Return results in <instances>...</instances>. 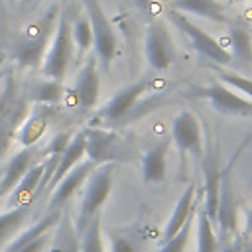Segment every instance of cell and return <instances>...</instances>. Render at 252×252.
Here are the masks:
<instances>
[{"mask_svg":"<svg viewBox=\"0 0 252 252\" xmlns=\"http://www.w3.org/2000/svg\"><path fill=\"white\" fill-rule=\"evenodd\" d=\"M61 8L59 4H51L43 16H37L35 20L28 22L20 33L16 35L12 43V59L20 67L37 69L39 63H43V57L47 53V47L51 43V37L57 28Z\"/></svg>","mask_w":252,"mask_h":252,"instance_id":"1","label":"cell"},{"mask_svg":"<svg viewBox=\"0 0 252 252\" xmlns=\"http://www.w3.org/2000/svg\"><path fill=\"white\" fill-rule=\"evenodd\" d=\"M169 8L181 14H193L219 24H228L226 8L220 0H169Z\"/></svg>","mask_w":252,"mask_h":252,"instance_id":"19","label":"cell"},{"mask_svg":"<svg viewBox=\"0 0 252 252\" xmlns=\"http://www.w3.org/2000/svg\"><path fill=\"white\" fill-rule=\"evenodd\" d=\"M51 108L53 106L41 104L37 110H30V114L26 116V120L22 122V126L16 132V142L22 148H35V144L39 142V138L43 136V132L47 128Z\"/></svg>","mask_w":252,"mask_h":252,"instance_id":"18","label":"cell"},{"mask_svg":"<svg viewBox=\"0 0 252 252\" xmlns=\"http://www.w3.org/2000/svg\"><path fill=\"white\" fill-rule=\"evenodd\" d=\"M28 98L37 102V104H47V106H55L57 102L63 100L65 96V87L61 81H53V79H45V81H37L33 83L28 91H26Z\"/></svg>","mask_w":252,"mask_h":252,"instance_id":"27","label":"cell"},{"mask_svg":"<svg viewBox=\"0 0 252 252\" xmlns=\"http://www.w3.org/2000/svg\"><path fill=\"white\" fill-rule=\"evenodd\" d=\"M193 98H205L222 116H252V100L240 96L236 91L220 81H213L201 87H193L189 93Z\"/></svg>","mask_w":252,"mask_h":252,"instance_id":"7","label":"cell"},{"mask_svg":"<svg viewBox=\"0 0 252 252\" xmlns=\"http://www.w3.org/2000/svg\"><path fill=\"white\" fill-rule=\"evenodd\" d=\"M217 252H242V234H234L230 238L219 240Z\"/></svg>","mask_w":252,"mask_h":252,"instance_id":"36","label":"cell"},{"mask_svg":"<svg viewBox=\"0 0 252 252\" xmlns=\"http://www.w3.org/2000/svg\"><path fill=\"white\" fill-rule=\"evenodd\" d=\"M242 252H252V238L242 232Z\"/></svg>","mask_w":252,"mask_h":252,"instance_id":"40","label":"cell"},{"mask_svg":"<svg viewBox=\"0 0 252 252\" xmlns=\"http://www.w3.org/2000/svg\"><path fill=\"white\" fill-rule=\"evenodd\" d=\"M169 150V140L163 138L158 144H154L148 152L142 156V177L146 183H161L165 181V156Z\"/></svg>","mask_w":252,"mask_h":252,"instance_id":"20","label":"cell"},{"mask_svg":"<svg viewBox=\"0 0 252 252\" xmlns=\"http://www.w3.org/2000/svg\"><path fill=\"white\" fill-rule=\"evenodd\" d=\"M61 213H63V209H61V211H47V215H45L43 219H39L37 222H33V224H32L30 228H26L24 232H18V234L12 238V242H10L2 252H18V250H22L28 242H32V240H35V238L47 234L53 226H57V222H59V219H61Z\"/></svg>","mask_w":252,"mask_h":252,"instance_id":"23","label":"cell"},{"mask_svg":"<svg viewBox=\"0 0 252 252\" xmlns=\"http://www.w3.org/2000/svg\"><path fill=\"white\" fill-rule=\"evenodd\" d=\"M132 4H134L138 10H142V12H150V10L154 8L156 0H132Z\"/></svg>","mask_w":252,"mask_h":252,"instance_id":"38","label":"cell"},{"mask_svg":"<svg viewBox=\"0 0 252 252\" xmlns=\"http://www.w3.org/2000/svg\"><path fill=\"white\" fill-rule=\"evenodd\" d=\"M248 142H252V136H248L238 148L236 152L230 156L228 165L224 169H220V187H219V207H217V220L215 224L219 226L217 238H230L236 232V224H238V203H236V195H234V187H232V169L234 163L238 159V156L244 152V148L248 146Z\"/></svg>","mask_w":252,"mask_h":252,"instance_id":"4","label":"cell"},{"mask_svg":"<svg viewBox=\"0 0 252 252\" xmlns=\"http://www.w3.org/2000/svg\"><path fill=\"white\" fill-rule=\"evenodd\" d=\"M244 234L250 236L252 234V209L246 211V220H244Z\"/></svg>","mask_w":252,"mask_h":252,"instance_id":"39","label":"cell"},{"mask_svg":"<svg viewBox=\"0 0 252 252\" xmlns=\"http://www.w3.org/2000/svg\"><path fill=\"white\" fill-rule=\"evenodd\" d=\"M16 93H18V87H16V81H14V77L12 75H8V81H6V87H4V91L0 93V118L6 114V110H8V106H10V102H12V98L16 96Z\"/></svg>","mask_w":252,"mask_h":252,"instance_id":"35","label":"cell"},{"mask_svg":"<svg viewBox=\"0 0 252 252\" xmlns=\"http://www.w3.org/2000/svg\"><path fill=\"white\" fill-rule=\"evenodd\" d=\"M33 2H35V0H20V4H22L24 8H26V6H32Z\"/></svg>","mask_w":252,"mask_h":252,"instance_id":"41","label":"cell"},{"mask_svg":"<svg viewBox=\"0 0 252 252\" xmlns=\"http://www.w3.org/2000/svg\"><path fill=\"white\" fill-rule=\"evenodd\" d=\"M4 61H6V53H4V51H0V67L4 65Z\"/></svg>","mask_w":252,"mask_h":252,"instance_id":"42","label":"cell"},{"mask_svg":"<svg viewBox=\"0 0 252 252\" xmlns=\"http://www.w3.org/2000/svg\"><path fill=\"white\" fill-rule=\"evenodd\" d=\"M30 114V98L26 93H16L6 114L0 118V159L8 154L12 142H16V132Z\"/></svg>","mask_w":252,"mask_h":252,"instance_id":"14","label":"cell"},{"mask_svg":"<svg viewBox=\"0 0 252 252\" xmlns=\"http://www.w3.org/2000/svg\"><path fill=\"white\" fill-rule=\"evenodd\" d=\"M83 6L87 12L85 16L93 30V53L96 55L98 65H102V69L108 71L112 59L116 57V47H118L116 32L98 0H83Z\"/></svg>","mask_w":252,"mask_h":252,"instance_id":"6","label":"cell"},{"mask_svg":"<svg viewBox=\"0 0 252 252\" xmlns=\"http://www.w3.org/2000/svg\"><path fill=\"white\" fill-rule=\"evenodd\" d=\"M152 81L148 77L124 87L122 91H118L96 114H94V120L98 122V128H106V126H112V124H118L122 122L124 118L130 116L134 104L146 94V91L150 89Z\"/></svg>","mask_w":252,"mask_h":252,"instance_id":"9","label":"cell"},{"mask_svg":"<svg viewBox=\"0 0 252 252\" xmlns=\"http://www.w3.org/2000/svg\"><path fill=\"white\" fill-rule=\"evenodd\" d=\"M195 217H197V213H193V215L189 217V220L183 224V228H181L173 238H169V240L163 242V246L159 248V252H185L187 242H189V238H191V228H193Z\"/></svg>","mask_w":252,"mask_h":252,"instance_id":"32","label":"cell"},{"mask_svg":"<svg viewBox=\"0 0 252 252\" xmlns=\"http://www.w3.org/2000/svg\"><path fill=\"white\" fill-rule=\"evenodd\" d=\"M63 2H67V0H63Z\"/></svg>","mask_w":252,"mask_h":252,"instance_id":"46","label":"cell"},{"mask_svg":"<svg viewBox=\"0 0 252 252\" xmlns=\"http://www.w3.org/2000/svg\"><path fill=\"white\" fill-rule=\"evenodd\" d=\"M228 43H230V61L252 67V35L244 26L230 24Z\"/></svg>","mask_w":252,"mask_h":252,"instance_id":"25","label":"cell"},{"mask_svg":"<svg viewBox=\"0 0 252 252\" xmlns=\"http://www.w3.org/2000/svg\"><path fill=\"white\" fill-rule=\"evenodd\" d=\"M4 4H6V0H0V14H4Z\"/></svg>","mask_w":252,"mask_h":252,"instance_id":"43","label":"cell"},{"mask_svg":"<svg viewBox=\"0 0 252 252\" xmlns=\"http://www.w3.org/2000/svg\"><path fill=\"white\" fill-rule=\"evenodd\" d=\"M114 167H116V163H102V165H96L94 171L89 175L87 185H85V193H83V199L79 205L77 220H75V228H77L79 236L89 226L93 217L98 215L102 205L106 203L110 189H112Z\"/></svg>","mask_w":252,"mask_h":252,"instance_id":"2","label":"cell"},{"mask_svg":"<svg viewBox=\"0 0 252 252\" xmlns=\"http://www.w3.org/2000/svg\"><path fill=\"white\" fill-rule=\"evenodd\" d=\"M232 2H246V0H232Z\"/></svg>","mask_w":252,"mask_h":252,"instance_id":"44","label":"cell"},{"mask_svg":"<svg viewBox=\"0 0 252 252\" xmlns=\"http://www.w3.org/2000/svg\"><path fill=\"white\" fill-rule=\"evenodd\" d=\"M71 138H73V134H71L69 130L59 132V134H57V136H53V138H51V142L47 144L45 154H47V156H61V154H63V150L67 148V144L71 142Z\"/></svg>","mask_w":252,"mask_h":252,"instance_id":"34","label":"cell"},{"mask_svg":"<svg viewBox=\"0 0 252 252\" xmlns=\"http://www.w3.org/2000/svg\"><path fill=\"white\" fill-rule=\"evenodd\" d=\"M0 203H2V197H0Z\"/></svg>","mask_w":252,"mask_h":252,"instance_id":"45","label":"cell"},{"mask_svg":"<svg viewBox=\"0 0 252 252\" xmlns=\"http://www.w3.org/2000/svg\"><path fill=\"white\" fill-rule=\"evenodd\" d=\"M83 132L87 140V159H91L94 165L122 163L134 158L132 146L118 132L98 126H87Z\"/></svg>","mask_w":252,"mask_h":252,"instance_id":"3","label":"cell"},{"mask_svg":"<svg viewBox=\"0 0 252 252\" xmlns=\"http://www.w3.org/2000/svg\"><path fill=\"white\" fill-rule=\"evenodd\" d=\"M33 156H35V148H22L20 152H16L12 156V159L8 161L6 169L0 175V197H8L14 191V187L20 183V179L32 167Z\"/></svg>","mask_w":252,"mask_h":252,"instance_id":"17","label":"cell"},{"mask_svg":"<svg viewBox=\"0 0 252 252\" xmlns=\"http://www.w3.org/2000/svg\"><path fill=\"white\" fill-rule=\"evenodd\" d=\"M94 167H96V165H94L91 159L79 161V163L55 185V189L51 191L47 211H61L63 207H67V203L71 201V197L87 183V179H89V175L94 171Z\"/></svg>","mask_w":252,"mask_h":252,"instance_id":"12","label":"cell"},{"mask_svg":"<svg viewBox=\"0 0 252 252\" xmlns=\"http://www.w3.org/2000/svg\"><path fill=\"white\" fill-rule=\"evenodd\" d=\"M49 242H51V236H49V234H43V236H39V238H35V240H32V242H28V244H26L22 250H18V252H43Z\"/></svg>","mask_w":252,"mask_h":252,"instance_id":"37","label":"cell"},{"mask_svg":"<svg viewBox=\"0 0 252 252\" xmlns=\"http://www.w3.org/2000/svg\"><path fill=\"white\" fill-rule=\"evenodd\" d=\"M85 156H87V140H85V132L79 130V132L73 134L71 142L67 144V148L63 150V154L59 156V161H57L55 171H53V175H51V179H49V185H47L49 191H53L55 185H57L79 161L85 159Z\"/></svg>","mask_w":252,"mask_h":252,"instance_id":"16","label":"cell"},{"mask_svg":"<svg viewBox=\"0 0 252 252\" xmlns=\"http://www.w3.org/2000/svg\"><path fill=\"white\" fill-rule=\"evenodd\" d=\"M98 93H100V73H98V61L96 55L91 53L87 57V61L83 63L77 79H75V87H73V94L77 104L83 110H91L96 100H98Z\"/></svg>","mask_w":252,"mask_h":252,"instance_id":"13","label":"cell"},{"mask_svg":"<svg viewBox=\"0 0 252 252\" xmlns=\"http://www.w3.org/2000/svg\"><path fill=\"white\" fill-rule=\"evenodd\" d=\"M165 2H169V0H165Z\"/></svg>","mask_w":252,"mask_h":252,"instance_id":"47","label":"cell"},{"mask_svg":"<svg viewBox=\"0 0 252 252\" xmlns=\"http://www.w3.org/2000/svg\"><path fill=\"white\" fill-rule=\"evenodd\" d=\"M79 250L81 252H104L102 246V230H100V213L93 217L89 226L79 236Z\"/></svg>","mask_w":252,"mask_h":252,"instance_id":"30","label":"cell"},{"mask_svg":"<svg viewBox=\"0 0 252 252\" xmlns=\"http://www.w3.org/2000/svg\"><path fill=\"white\" fill-rule=\"evenodd\" d=\"M32 215V203L30 205H20V207H12L10 211L0 215V246L8 240H12L20 228L28 222Z\"/></svg>","mask_w":252,"mask_h":252,"instance_id":"26","label":"cell"},{"mask_svg":"<svg viewBox=\"0 0 252 252\" xmlns=\"http://www.w3.org/2000/svg\"><path fill=\"white\" fill-rule=\"evenodd\" d=\"M71 33H73V41L77 47V57H79V61H83L87 57V53L93 49V30H91L87 16L75 18V22L71 24Z\"/></svg>","mask_w":252,"mask_h":252,"instance_id":"29","label":"cell"},{"mask_svg":"<svg viewBox=\"0 0 252 252\" xmlns=\"http://www.w3.org/2000/svg\"><path fill=\"white\" fill-rule=\"evenodd\" d=\"M110 252H140V250L130 236L110 232Z\"/></svg>","mask_w":252,"mask_h":252,"instance_id":"33","label":"cell"},{"mask_svg":"<svg viewBox=\"0 0 252 252\" xmlns=\"http://www.w3.org/2000/svg\"><path fill=\"white\" fill-rule=\"evenodd\" d=\"M167 18H169V22H171L179 32L185 33V37L189 39L191 47H193L201 57L209 59L213 65H224V63L230 61V53H228L217 39H213L207 32H203L197 24H193L185 14H181V12L169 8V10H167Z\"/></svg>","mask_w":252,"mask_h":252,"instance_id":"8","label":"cell"},{"mask_svg":"<svg viewBox=\"0 0 252 252\" xmlns=\"http://www.w3.org/2000/svg\"><path fill=\"white\" fill-rule=\"evenodd\" d=\"M43 171H45V163H37V165H32L28 169V173L20 179V183L14 187V191L8 195V203L12 207H20V205H30L33 201V197L39 193V187H41V177H43Z\"/></svg>","mask_w":252,"mask_h":252,"instance_id":"22","label":"cell"},{"mask_svg":"<svg viewBox=\"0 0 252 252\" xmlns=\"http://www.w3.org/2000/svg\"><path fill=\"white\" fill-rule=\"evenodd\" d=\"M203 173H205V203L203 211L209 220L215 224L217 220V207H219V187H220V167L217 158V146L209 148L207 158L203 159Z\"/></svg>","mask_w":252,"mask_h":252,"instance_id":"15","label":"cell"},{"mask_svg":"<svg viewBox=\"0 0 252 252\" xmlns=\"http://www.w3.org/2000/svg\"><path fill=\"white\" fill-rule=\"evenodd\" d=\"M144 53L154 71H167L175 59V45L163 20H154L146 28Z\"/></svg>","mask_w":252,"mask_h":252,"instance_id":"10","label":"cell"},{"mask_svg":"<svg viewBox=\"0 0 252 252\" xmlns=\"http://www.w3.org/2000/svg\"><path fill=\"white\" fill-rule=\"evenodd\" d=\"M195 189H197V185H195V181H191L185 187V191L181 193V197L177 199V203L169 215V220L163 228V242L173 238L183 228V224L189 220V217L195 213Z\"/></svg>","mask_w":252,"mask_h":252,"instance_id":"21","label":"cell"},{"mask_svg":"<svg viewBox=\"0 0 252 252\" xmlns=\"http://www.w3.org/2000/svg\"><path fill=\"white\" fill-rule=\"evenodd\" d=\"M49 252H81L79 250V234L75 228V220H71L69 205L63 207L61 219L55 228V238L51 240Z\"/></svg>","mask_w":252,"mask_h":252,"instance_id":"24","label":"cell"},{"mask_svg":"<svg viewBox=\"0 0 252 252\" xmlns=\"http://www.w3.org/2000/svg\"><path fill=\"white\" fill-rule=\"evenodd\" d=\"M171 142L177 146L181 154H193V156H203V132H201V122L199 118L189 112L181 110L173 122H171Z\"/></svg>","mask_w":252,"mask_h":252,"instance_id":"11","label":"cell"},{"mask_svg":"<svg viewBox=\"0 0 252 252\" xmlns=\"http://www.w3.org/2000/svg\"><path fill=\"white\" fill-rule=\"evenodd\" d=\"M73 59H75V41L71 33V20L67 14H59L55 33L41 63V73L47 79L63 81Z\"/></svg>","mask_w":252,"mask_h":252,"instance_id":"5","label":"cell"},{"mask_svg":"<svg viewBox=\"0 0 252 252\" xmlns=\"http://www.w3.org/2000/svg\"><path fill=\"white\" fill-rule=\"evenodd\" d=\"M215 73H217V81L224 83L226 87H230L232 91L244 94L248 100H252V79L244 77V75H238L236 71H230V69H222V67H215Z\"/></svg>","mask_w":252,"mask_h":252,"instance_id":"31","label":"cell"},{"mask_svg":"<svg viewBox=\"0 0 252 252\" xmlns=\"http://www.w3.org/2000/svg\"><path fill=\"white\" fill-rule=\"evenodd\" d=\"M35 2H37V0H35Z\"/></svg>","mask_w":252,"mask_h":252,"instance_id":"48","label":"cell"},{"mask_svg":"<svg viewBox=\"0 0 252 252\" xmlns=\"http://www.w3.org/2000/svg\"><path fill=\"white\" fill-rule=\"evenodd\" d=\"M195 219H197V252H217L219 238H217L213 222L209 220L203 209L197 211Z\"/></svg>","mask_w":252,"mask_h":252,"instance_id":"28","label":"cell"}]
</instances>
